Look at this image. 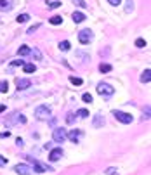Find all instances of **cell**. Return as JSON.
<instances>
[{"instance_id": "cell-1", "label": "cell", "mask_w": 151, "mask_h": 175, "mask_svg": "<svg viewBox=\"0 0 151 175\" xmlns=\"http://www.w3.org/2000/svg\"><path fill=\"white\" fill-rule=\"evenodd\" d=\"M50 114H52V109H50L47 104H42V106H38L35 109V118L40 120V122H47L50 118Z\"/></svg>"}, {"instance_id": "cell-2", "label": "cell", "mask_w": 151, "mask_h": 175, "mask_svg": "<svg viewBox=\"0 0 151 175\" xmlns=\"http://www.w3.org/2000/svg\"><path fill=\"white\" fill-rule=\"evenodd\" d=\"M97 94L99 95H104V97H110L115 94V87L110 85V83H99L97 85Z\"/></svg>"}, {"instance_id": "cell-3", "label": "cell", "mask_w": 151, "mask_h": 175, "mask_svg": "<svg viewBox=\"0 0 151 175\" xmlns=\"http://www.w3.org/2000/svg\"><path fill=\"white\" fill-rule=\"evenodd\" d=\"M113 116L118 120V122H122V123H132V114L130 113H125V111H113Z\"/></svg>"}, {"instance_id": "cell-4", "label": "cell", "mask_w": 151, "mask_h": 175, "mask_svg": "<svg viewBox=\"0 0 151 175\" xmlns=\"http://www.w3.org/2000/svg\"><path fill=\"white\" fill-rule=\"evenodd\" d=\"M26 160L31 163V168L35 170V172H38V174H43V172H47V168L49 166H45L43 163H40V161H37V160H33L31 156H26Z\"/></svg>"}, {"instance_id": "cell-5", "label": "cell", "mask_w": 151, "mask_h": 175, "mask_svg": "<svg viewBox=\"0 0 151 175\" xmlns=\"http://www.w3.org/2000/svg\"><path fill=\"white\" fill-rule=\"evenodd\" d=\"M14 172L16 174H19V175H31L33 174V168L28 165H23V163H19V165H16L14 166Z\"/></svg>"}, {"instance_id": "cell-6", "label": "cell", "mask_w": 151, "mask_h": 175, "mask_svg": "<svg viewBox=\"0 0 151 175\" xmlns=\"http://www.w3.org/2000/svg\"><path fill=\"white\" fill-rule=\"evenodd\" d=\"M52 139H54V142H64L66 141V130L64 128H56L54 134H52Z\"/></svg>"}, {"instance_id": "cell-7", "label": "cell", "mask_w": 151, "mask_h": 175, "mask_svg": "<svg viewBox=\"0 0 151 175\" xmlns=\"http://www.w3.org/2000/svg\"><path fill=\"white\" fill-rule=\"evenodd\" d=\"M78 40H80V43H89V42L92 40V30H82L80 33H78Z\"/></svg>"}, {"instance_id": "cell-8", "label": "cell", "mask_w": 151, "mask_h": 175, "mask_svg": "<svg viewBox=\"0 0 151 175\" xmlns=\"http://www.w3.org/2000/svg\"><path fill=\"white\" fill-rule=\"evenodd\" d=\"M30 85H31V82L28 78H18V80H16V89H18V90H24V89H28Z\"/></svg>"}, {"instance_id": "cell-9", "label": "cell", "mask_w": 151, "mask_h": 175, "mask_svg": "<svg viewBox=\"0 0 151 175\" xmlns=\"http://www.w3.org/2000/svg\"><path fill=\"white\" fill-rule=\"evenodd\" d=\"M66 137L70 139L71 142H78L82 137V132L80 130H71V132H66Z\"/></svg>"}, {"instance_id": "cell-10", "label": "cell", "mask_w": 151, "mask_h": 175, "mask_svg": "<svg viewBox=\"0 0 151 175\" xmlns=\"http://www.w3.org/2000/svg\"><path fill=\"white\" fill-rule=\"evenodd\" d=\"M61 156H63V149H61V147H56V149L50 151L49 160L50 161H57V160H61Z\"/></svg>"}, {"instance_id": "cell-11", "label": "cell", "mask_w": 151, "mask_h": 175, "mask_svg": "<svg viewBox=\"0 0 151 175\" xmlns=\"http://www.w3.org/2000/svg\"><path fill=\"white\" fill-rule=\"evenodd\" d=\"M0 9L2 10H10L12 9V0H0Z\"/></svg>"}, {"instance_id": "cell-12", "label": "cell", "mask_w": 151, "mask_h": 175, "mask_svg": "<svg viewBox=\"0 0 151 175\" xmlns=\"http://www.w3.org/2000/svg\"><path fill=\"white\" fill-rule=\"evenodd\" d=\"M150 80H151V70H144V73L141 75V82L150 83Z\"/></svg>"}, {"instance_id": "cell-13", "label": "cell", "mask_w": 151, "mask_h": 175, "mask_svg": "<svg viewBox=\"0 0 151 175\" xmlns=\"http://www.w3.org/2000/svg\"><path fill=\"white\" fill-rule=\"evenodd\" d=\"M73 21H75V23L85 21V14H83V12H73Z\"/></svg>"}, {"instance_id": "cell-14", "label": "cell", "mask_w": 151, "mask_h": 175, "mask_svg": "<svg viewBox=\"0 0 151 175\" xmlns=\"http://www.w3.org/2000/svg\"><path fill=\"white\" fill-rule=\"evenodd\" d=\"M23 70H24V73H35L37 71V68H35V66H33V64H30V62H28V64H26V62H24V64H23Z\"/></svg>"}, {"instance_id": "cell-15", "label": "cell", "mask_w": 151, "mask_h": 175, "mask_svg": "<svg viewBox=\"0 0 151 175\" xmlns=\"http://www.w3.org/2000/svg\"><path fill=\"white\" fill-rule=\"evenodd\" d=\"M102 123H104V118H102V114H96V118H94V127H101Z\"/></svg>"}, {"instance_id": "cell-16", "label": "cell", "mask_w": 151, "mask_h": 175, "mask_svg": "<svg viewBox=\"0 0 151 175\" xmlns=\"http://www.w3.org/2000/svg\"><path fill=\"white\" fill-rule=\"evenodd\" d=\"M70 42L68 40H64V42H61L59 43V51H63V52H66V51H70Z\"/></svg>"}, {"instance_id": "cell-17", "label": "cell", "mask_w": 151, "mask_h": 175, "mask_svg": "<svg viewBox=\"0 0 151 175\" xmlns=\"http://www.w3.org/2000/svg\"><path fill=\"white\" fill-rule=\"evenodd\" d=\"M111 70H113V68H111V64H102V62H101V66H99V71L101 73H110Z\"/></svg>"}, {"instance_id": "cell-18", "label": "cell", "mask_w": 151, "mask_h": 175, "mask_svg": "<svg viewBox=\"0 0 151 175\" xmlns=\"http://www.w3.org/2000/svg\"><path fill=\"white\" fill-rule=\"evenodd\" d=\"M30 47H26V45H23V47H19V52H18V54H19V56H28V54H30Z\"/></svg>"}, {"instance_id": "cell-19", "label": "cell", "mask_w": 151, "mask_h": 175, "mask_svg": "<svg viewBox=\"0 0 151 175\" xmlns=\"http://www.w3.org/2000/svg\"><path fill=\"white\" fill-rule=\"evenodd\" d=\"M63 23V18L61 16H52L50 18V24H61Z\"/></svg>"}, {"instance_id": "cell-20", "label": "cell", "mask_w": 151, "mask_h": 175, "mask_svg": "<svg viewBox=\"0 0 151 175\" xmlns=\"http://www.w3.org/2000/svg\"><path fill=\"white\" fill-rule=\"evenodd\" d=\"M70 82L73 83L75 87H80L82 83H83V80H82V78H75V76H71V78H70Z\"/></svg>"}, {"instance_id": "cell-21", "label": "cell", "mask_w": 151, "mask_h": 175, "mask_svg": "<svg viewBox=\"0 0 151 175\" xmlns=\"http://www.w3.org/2000/svg\"><path fill=\"white\" fill-rule=\"evenodd\" d=\"M7 90H9V83H7V82H0V92L5 94Z\"/></svg>"}, {"instance_id": "cell-22", "label": "cell", "mask_w": 151, "mask_h": 175, "mask_svg": "<svg viewBox=\"0 0 151 175\" xmlns=\"http://www.w3.org/2000/svg\"><path fill=\"white\" fill-rule=\"evenodd\" d=\"M28 19H30L28 14H21V16H18V23H26Z\"/></svg>"}, {"instance_id": "cell-23", "label": "cell", "mask_w": 151, "mask_h": 175, "mask_svg": "<svg viewBox=\"0 0 151 175\" xmlns=\"http://www.w3.org/2000/svg\"><path fill=\"white\" fill-rule=\"evenodd\" d=\"M38 28H40V24H33V26H30V28L26 30V33H28V35H33V31H37Z\"/></svg>"}, {"instance_id": "cell-24", "label": "cell", "mask_w": 151, "mask_h": 175, "mask_svg": "<svg viewBox=\"0 0 151 175\" xmlns=\"http://www.w3.org/2000/svg\"><path fill=\"white\" fill-rule=\"evenodd\" d=\"M30 54H31V56H35V59H42V54H40V51H38V49H33V51H30Z\"/></svg>"}, {"instance_id": "cell-25", "label": "cell", "mask_w": 151, "mask_h": 175, "mask_svg": "<svg viewBox=\"0 0 151 175\" xmlns=\"http://www.w3.org/2000/svg\"><path fill=\"white\" fill-rule=\"evenodd\" d=\"M136 47H139V49L146 47V40H142V38H137V40H136Z\"/></svg>"}, {"instance_id": "cell-26", "label": "cell", "mask_w": 151, "mask_h": 175, "mask_svg": "<svg viewBox=\"0 0 151 175\" xmlns=\"http://www.w3.org/2000/svg\"><path fill=\"white\" fill-rule=\"evenodd\" d=\"M82 99H83L85 103H89V104L92 103V95H91V94H83V95H82Z\"/></svg>"}, {"instance_id": "cell-27", "label": "cell", "mask_w": 151, "mask_h": 175, "mask_svg": "<svg viewBox=\"0 0 151 175\" xmlns=\"http://www.w3.org/2000/svg\"><path fill=\"white\" fill-rule=\"evenodd\" d=\"M24 62H23V59H14V61L10 62V66H23Z\"/></svg>"}, {"instance_id": "cell-28", "label": "cell", "mask_w": 151, "mask_h": 175, "mask_svg": "<svg viewBox=\"0 0 151 175\" xmlns=\"http://www.w3.org/2000/svg\"><path fill=\"white\" fill-rule=\"evenodd\" d=\"M78 116H80V118H87V116H89V111H87V109H80V111H78Z\"/></svg>"}, {"instance_id": "cell-29", "label": "cell", "mask_w": 151, "mask_h": 175, "mask_svg": "<svg viewBox=\"0 0 151 175\" xmlns=\"http://www.w3.org/2000/svg\"><path fill=\"white\" fill-rule=\"evenodd\" d=\"M61 2H49V7L50 9H56V7H59Z\"/></svg>"}, {"instance_id": "cell-30", "label": "cell", "mask_w": 151, "mask_h": 175, "mask_svg": "<svg viewBox=\"0 0 151 175\" xmlns=\"http://www.w3.org/2000/svg\"><path fill=\"white\" fill-rule=\"evenodd\" d=\"M73 4H77L78 7H85V2L83 0H73Z\"/></svg>"}, {"instance_id": "cell-31", "label": "cell", "mask_w": 151, "mask_h": 175, "mask_svg": "<svg viewBox=\"0 0 151 175\" xmlns=\"http://www.w3.org/2000/svg\"><path fill=\"white\" fill-rule=\"evenodd\" d=\"M144 118H146V120H148V118H150V106H148V108H146V113L142 114V120H144Z\"/></svg>"}, {"instance_id": "cell-32", "label": "cell", "mask_w": 151, "mask_h": 175, "mask_svg": "<svg viewBox=\"0 0 151 175\" xmlns=\"http://www.w3.org/2000/svg\"><path fill=\"white\" fill-rule=\"evenodd\" d=\"M106 174H110V175H115V174H116V170H115V168H108V170H106Z\"/></svg>"}, {"instance_id": "cell-33", "label": "cell", "mask_w": 151, "mask_h": 175, "mask_svg": "<svg viewBox=\"0 0 151 175\" xmlns=\"http://www.w3.org/2000/svg\"><path fill=\"white\" fill-rule=\"evenodd\" d=\"M5 163H7V160H5L4 156H0V166H4V165H5Z\"/></svg>"}, {"instance_id": "cell-34", "label": "cell", "mask_w": 151, "mask_h": 175, "mask_svg": "<svg viewBox=\"0 0 151 175\" xmlns=\"http://www.w3.org/2000/svg\"><path fill=\"white\" fill-rule=\"evenodd\" d=\"M108 2H110L111 5H118V4H120L122 0H108Z\"/></svg>"}, {"instance_id": "cell-35", "label": "cell", "mask_w": 151, "mask_h": 175, "mask_svg": "<svg viewBox=\"0 0 151 175\" xmlns=\"http://www.w3.org/2000/svg\"><path fill=\"white\" fill-rule=\"evenodd\" d=\"M9 132H2V134H0V139H5V137H9Z\"/></svg>"}, {"instance_id": "cell-36", "label": "cell", "mask_w": 151, "mask_h": 175, "mask_svg": "<svg viewBox=\"0 0 151 175\" xmlns=\"http://www.w3.org/2000/svg\"><path fill=\"white\" fill-rule=\"evenodd\" d=\"M66 120H68V123H73V120H75V118H73V114H68V118H66Z\"/></svg>"}, {"instance_id": "cell-37", "label": "cell", "mask_w": 151, "mask_h": 175, "mask_svg": "<svg viewBox=\"0 0 151 175\" xmlns=\"http://www.w3.org/2000/svg\"><path fill=\"white\" fill-rule=\"evenodd\" d=\"M16 144H18V147H23V139H18V141H16Z\"/></svg>"}, {"instance_id": "cell-38", "label": "cell", "mask_w": 151, "mask_h": 175, "mask_svg": "<svg viewBox=\"0 0 151 175\" xmlns=\"http://www.w3.org/2000/svg\"><path fill=\"white\" fill-rule=\"evenodd\" d=\"M4 111H5V106H4V104H0V113H4Z\"/></svg>"}]
</instances>
